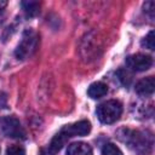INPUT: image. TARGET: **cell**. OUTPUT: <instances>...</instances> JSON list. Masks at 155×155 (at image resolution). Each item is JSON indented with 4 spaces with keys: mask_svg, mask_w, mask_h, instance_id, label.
I'll use <instances>...</instances> for the list:
<instances>
[{
    "mask_svg": "<svg viewBox=\"0 0 155 155\" xmlns=\"http://www.w3.org/2000/svg\"><path fill=\"white\" fill-rule=\"evenodd\" d=\"M90 131H91V124L87 120H81L75 124L64 126L52 138V140L48 145V153L51 155L57 154L69 138L75 137V136H86L87 133H90Z\"/></svg>",
    "mask_w": 155,
    "mask_h": 155,
    "instance_id": "cell-1",
    "label": "cell"
},
{
    "mask_svg": "<svg viewBox=\"0 0 155 155\" xmlns=\"http://www.w3.org/2000/svg\"><path fill=\"white\" fill-rule=\"evenodd\" d=\"M38 45H39V35L34 30L27 29L22 35V40L18 44L15 54L21 61L28 59L34 54V52L38 48Z\"/></svg>",
    "mask_w": 155,
    "mask_h": 155,
    "instance_id": "cell-2",
    "label": "cell"
},
{
    "mask_svg": "<svg viewBox=\"0 0 155 155\" xmlns=\"http://www.w3.org/2000/svg\"><path fill=\"white\" fill-rule=\"evenodd\" d=\"M122 114V105L119 101L110 99L101 103L97 107V116L103 124H113L120 119Z\"/></svg>",
    "mask_w": 155,
    "mask_h": 155,
    "instance_id": "cell-3",
    "label": "cell"
},
{
    "mask_svg": "<svg viewBox=\"0 0 155 155\" xmlns=\"http://www.w3.org/2000/svg\"><path fill=\"white\" fill-rule=\"evenodd\" d=\"M1 128L5 136L16 139H24L25 131L21 125L19 120L15 116H6L1 120Z\"/></svg>",
    "mask_w": 155,
    "mask_h": 155,
    "instance_id": "cell-4",
    "label": "cell"
},
{
    "mask_svg": "<svg viewBox=\"0 0 155 155\" xmlns=\"http://www.w3.org/2000/svg\"><path fill=\"white\" fill-rule=\"evenodd\" d=\"M153 64V58L148 54L136 53L126 58V65L132 71H144L148 70Z\"/></svg>",
    "mask_w": 155,
    "mask_h": 155,
    "instance_id": "cell-5",
    "label": "cell"
},
{
    "mask_svg": "<svg viewBox=\"0 0 155 155\" xmlns=\"http://www.w3.org/2000/svg\"><path fill=\"white\" fill-rule=\"evenodd\" d=\"M128 138L130 139L127 140V143L130 144V147L134 148L136 150H140V149L144 150L147 147L150 148L151 144H153V140H151V137L150 136H144L143 133H140L138 131L137 132L132 131L131 134L128 136Z\"/></svg>",
    "mask_w": 155,
    "mask_h": 155,
    "instance_id": "cell-6",
    "label": "cell"
},
{
    "mask_svg": "<svg viewBox=\"0 0 155 155\" xmlns=\"http://www.w3.org/2000/svg\"><path fill=\"white\" fill-rule=\"evenodd\" d=\"M154 90H155V79H154V76H148L145 79H142L136 85V92L139 96L148 97V96L154 93Z\"/></svg>",
    "mask_w": 155,
    "mask_h": 155,
    "instance_id": "cell-7",
    "label": "cell"
},
{
    "mask_svg": "<svg viewBox=\"0 0 155 155\" xmlns=\"http://www.w3.org/2000/svg\"><path fill=\"white\" fill-rule=\"evenodd\" d=\"M67 155H92V149L87 143L76 142L68 147Z\"/></svg>",
    "mask_w": 155,
    "mask_h": 155,
    "instance_id": "cell-8",
    "label": "cell"
},
{
    "mask_svg": "<svg viewBox=\"0 0 155 155\" xmlns=\"http://www.w3.org/2000/svg\"><path fill=\"white\" fill-rule=\"evenodd\" d=\"M87 93L93 99L101 98V97H103V96H105L108 93V86L104 82H101V81L93 82V84L90 85V87L87 90Z\"/></svg>",
    "mask_w": 155,
    "mask_h": 155,
    "instance_id": "cell-9",
    "label": "cell"
},
{
    "mask_svg": "<svg viewBox=\"0 0 155 155\" xmlns=\"http://www.w3.org/2000/svg\"><path fill=\"white\" fill-rule=\"evenodd\" d=\"M22 7H23V11L27 17H34L39 13L40 4L38 1H23Z\"/></svg>",
    "mask_w": 155,
    "mask_h": 155,
    "instance_id": "cell-10",
    "label": "cell"
},
{
    "mask_svg": "<svg viewBox=\"0 0 155 155\" xmlns=\"http://www.w3.org/2000/svg\"><path fill=\"white\" fill-rule=\"evenodd\" d=\"M102 155H124L119 147L113 143H107L102 149Z\"/></svg>",
    "mask_w": 155,
    "mask_h": 155,
    "instance_id": "cell-11",
    "label": "cell"
},
{
    "mask_svg": "<svg viewBox=\"0 0 155 155\" xmlns=\"http://www.w3.org/2000/svg\"><path fill=\"white\" fill-rule=\"evenodd\" d=\"M142 46L148 48V50H154L155 48V40H154V30H150L149 34L142 40Z\"/></svg>",
    "mask_w": 155,
    "mask_h": 155,
    "instance_id": "cell-12",
    "label": "cell"
},
{
    "mask_svg": "<svg viewBox=\"0 0 155 155\" xmlns=\"http://www.w3.org/2000/svg\"><path fill=\"white\" fill-rule=\"evenodd\" d=\"M6 155H25V150L23 147L18 145V144H12L7 148Z\"/></svg>",
    "mask_w": 155,
    "mask_h": 155,
    "instance_id": "cell-13",
    "label": "cell"
},
{
    "mask_svg": "<svg viewBox=\"0 0 155 155\" xmlns=\"http://www.w3.org/2000/svg\"><path fill=\"white\" fill-rule=\"evenodd\" d=\"M117 75H119L120 81H121L124 85H128V84H130V81H131V75H130L127 71L120 69V70L117 71Z\"/></svg>",
    "mask_w": 155,
    "mask_h": 155,
    "instance_id": "cell-14",
    "label": "cell"
},
{
    "mask_svg": "<svg viewBox=\"0 0 155 155\" xmlns=\"http://www.w3.org/2000/svg\"><path fill=\"white\" fill-rule=\"evenodd\" d=\"M154 7H155V4L153 1H148L144 4V11L150 13V18L154 17Z\"/></svg>",
    "mask_w": 155,
    "mask_h": 155,
    "instance_id": "cell-15",
    "label": "cell"
},
{
    "mask_svg": "<svg viewBox=\"0 0 155 155\" xmlns=\"http://www.w3.org/2000/svg\"><path fill=\"white\" fill-rule=\"evenodd\" d=\"M7 105V96L4 92H0V108H6Z\"/></svg>",
    "mask_w": 155,
    "mask_h": 155,
    "instance_id": "cell-16",
    "label": "cell"
}]
</instances>
